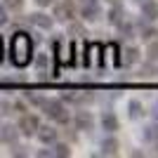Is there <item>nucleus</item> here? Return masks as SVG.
<instances>
[{
    "mask_svg": "<svg viewBox=\"0 0 158 158\" xmlns=\"http://www.w3.org/2000/svg\"><path fill=\"white\" fill-rule=\"evenodd\" d=\"M10 59L17 69H26L33 61V38L26 31H17L10 40Z\"/></svg>",
    "mask_w": 158,
    "mask_h": 158,
    "instance_id": "nucleus-1",
    "label": "nucleus"
},
{
    "mask_svg": "<svg viewBox=\"0 0 158 158\" xmlns=\"http://www.w3.org/2000/svg\"><path fill=\"white\" fill-rule=\"evenodd\" d=\"M102 2L99 0H85L83 5H80V17L85 21H97L99 17H102Z\"/></svg>",
    "mask_w": 158,
    "mask_h": 158,
    "instance_id": "nucleus-4",
    "label": "nucleus"
},
{
    "mask_svg": "<svg viewBox=\"0 0 158 158\" xmlns=\"http://www.w3.org/2000/svg\"><path fill=\"white\" fill-rule=\"evenodd\" d=\"M71 120H73V127H76V130H92L94 127V116L90 111H83V109L73 113Z\"/></svg>",
    "mask_w": 158,
    "mask_h": 158,
    "instance_id": "nucleus-5",
    "label": "nucleus"
},
{
    "mask_svg": "<svg viewBox=\"0 0 158 158\" xmlns=\"http://www.w3.org/2000/svg\"><path fill=\"white\" fill-rule=\"evenodd\" d=\"M2 57H5V45H2V38H0V64H2Z\"/></svg>",
    "mask_w": 158,
    "mask_h": 158,
    "instance_id": "nucleus-31",
    "label": "nucleus"
},
{
    "mask_svg": "<svg viewBox=\"0 0 158 158\" xmlns=\"http://www.w3.org/2000/svg\"><path fill=\"white\" fill-rule=\"evenodd\" d=\"M142 137H144V142H151V144H156V142H158V123L146 125L144 130H142Z\"/></svg>",
    "mask_w": 158,
    "mask_h": 158,
    "instance_id": "nucleus-16",
    "label": "nucleus"
},
{
    "mask_svg": "<svg viewBox=\"0 0 158 158\" xmlns=\"http://www.w3.org/2000/svg\"><path fill=\"white\" fill-rule=\"evenodd\" d=\"M38 156H40V158H52V149H50V151H47V149H40Z\"/></svg>",
    "mask_w": 158,
    "mask_h": 158,
    "instance_id": "nucleus-30",
    "label": "nucleus"
},
{
    "mask_svg": "<svg viewBox=\"0 0 158 158\" xmlns=\"http://www.w3.org/2000/svg\"><path fill=\"white\" fill-rule=\"evenodd\" d=\"M99 153H102V156H116V153H118V139L111 137V135L104 137L102 144H99Z\"/></svg>",
    "mask_w": 158,
    "mask_h": 158,
    "instance_id": "nucleus-11",
    "label": "nucleus"
},
{
    "mask_svg": "<svg viewBox=\"0 0 158 158\" xmlns=\"http://www.w3.org/2000/svg\"><path fill=\"white\" fill-rule=\"evenodd\" d=\"M127 116H130V120H139L144 116V104L139 99H130L127 102Z\"/></svg>",
    "mask_w": 158,
    "mask_h": 158,
    "instance_id": "nucleus-14",
    "label": "nucleus"
},
{
    "mask_svg": "<svg viewBox=\"0 0 158 158\" xmlns=\"http://www.w3.org/2000/svg\"><path fill=\"white\" fill-rule=\"evenodd\" d=\"M33 2H35L38 7H50V5H54L57 0H33Z\"/></svg>",
    "mask_w": 158,
    "mask_h": 158,
    "instance_id": "nucleus-28",
    "label": "nucleus"
},
{
    "mask_svg": "<svg viewBox=\"0 0 158 158\" xmlns=\"http://www.w3.org/2000/svg\"><path fill=\"white\" fill-rule=\"evenodd\" d=\"M118 33H120V38L123 40H132L135 38V33H137V26L132 24V21H123V24H118Z\"/></svg>",
    "mask_w": 158,
    "mask_h": 158,
    "instance_id": "nucleus-15",
    "label": "nucleus"
},
{
    "mask_svg": "<svg viewBox=\"0 0 158 158\" xmlns=\"http://www.w3.org/2000/svg\"><path fill=\"white\" fill-rule=\"evenodd\" d=\"M40 111L45 113L50 120H57L59 125H64V123L71 120V113H69V109H66L64 99H50V97H45V102L40 104Z\"/></svg>",
    "mask_w": 158,
    "mask_h": 158,
    "instance_id": "nucleus-2",
    "label": "nucleus"
},
{
    "mask_svg": "<svg viewBox=\"0 0 158 158\" xmlns=\"http://www.w3.org/2000/svg\"><path fill=\"white\" fill-rule=\"evenodd\" d=\"M106 50H109V59L113 61V64H118V45L113 43V45H106Z\"/></svg>",
    "mask_w": 158,
    "mask_h": 158,
    "instance_id": "nucleus-25",
    "label": "nucleus"
},
{
    "mask_svg": "<svg viewBox=\"0 0 158 158\" xmlns=\"http://www.w3.org/2000/svg\"><path fill=\"white\" fill-rule=\"evenodd\" d=\"M12 156H26L24 146H14V149H12Z\"/></svg>",
    "mask_w": 158,
    "mask_h": 158,
    "instance_id": "nucleus-29",
    "label": "nucleus"
},
{
    "mask_svg": "<svg viewBox=\"0 0 158 158\" xmlns=\"http://www.w3.org/2000/svg\"><path fill=\"white\" fill-rule=\"evenodd\" d=\"M146 59L153 61V64L158 61V38L149 40V47H146Z\"/></svg>",
    "mask_w": 158,
    "mask_h": 158,
    "instance_id": "nucleus-19",
    "label": "nucleus"
},
{
    "mask_svg": "<svg viewBox=\"0 0 158 158\" xmlns=\"http://www.w3.org/2000/svg\"><path fill=\"white\" fill-rule=\"evenodd\" d=\"M26 99L31 102L33 106H38V109H40V104L45 102V97H43V94H33V92H28V94H26Z\"/></svg>",
    "mask_w": 158,
    "mask_h": 158,
    "instance_id": "nucleus-24",
    "label": "nucleus"
},
{
    "mask_svg": "<svg viewBox=\"0 0 158 158\" xmlns=\"http://www.w3.org/2000/svg\"><path fill=\"white\" fill-rule=\"evenodd\" d=\"M69 33H71V35H85V26H83V24H71V26H69Z\"/></svg>",
    "mask_w": 158,
    "mask_h": 158,
    "instance_id": "nucleus-26",
    "label": "nucleus"
},
{
    "mask_svg": "<svg viewBox=\"0 0 158 158\" xmlns=\"http://www.w3.org/2000/svg\"><path fill=\"white\" fill-rule=\"evenodd\" d=\"M142 19H144L146 24L158 19V2L156 0H144V2H142Z\"/></svg>",
    "mask_w": 158,
    "mask_h": 158,
    "instance_id": "nucleus-10",
    "label": "nucleus"
},
{
    "mask_svg": "<svg viewBox=\"0 0 158 158\" xmlns=\"http://www.w3.org/2000/svg\"><path fill=\"white\" fill-rule=\"evenodd\" d=\"M28 24L35 28H43V31H50L54 26V19L45 12H33V14H28Z\"/></svg>",
    "mask_w": 158,
    "mask_h": 158,
    "instance_id": "nucleus-6",
    "label": "nucleus"
},
{
    "mask_svg": "<svg viewBox=\"0 0 158 158\" xmlns=\"http://www.w3.org/2000/svg\"><path fill=\"white\" fill-rule=\"evenodd\" d=\"M17 137H19V127H17V125H2V127H0V142L14 144Z\"/></svg>",
    "mask_w": 158,
    "mask_h": 158,
    "instance_id": "nucleus-13",
    "label": "nucleus"
},
{
    "mask_svg": "<svg viewBox=\"0 0 158 158\" xmlns=\"http://www.w3.org/2000/svg\"><path fill=\"white\" fill-rule=\"evenodd\" d=\"M135 2H139V5H142V2H144V0H135Z\"/></svg>",
    "mask_w": 158,
    "mask_h": 158,
    "instance_id": "nucleus-35",
    "label": "nucleus"
},
{
    "mask_svg": "<svg viewBox=\"0 0 158 158\" xmlns=\"http://www.w3.org/2000/svg\"><path fill=\"white\" fill-rule=\"evenodd\" d=\"M7 24V10H5V5L0 7V26H5Z\"/></svg>",
    "mask_w": 158,
    "mask_h": 158,
    "instance_id": "nucleus-27",
    "label": "nucleus"
},
{
    "mask_svg": "<svg viewBox=\"0 0 158 158\" xmlns=\"http://www.w3.org/2000/svg\"><path fill=\"white\" fill-rule=\"evenodd\" d=\"M73 5H76V2H78V5H83V2H85V0H71Z\"/></svg>",
    "mask_w": 158,
    "mask_h": 158,
    "instance_id": "nucleus-34",
    "label": "nucleus"
},
{
    "mask_svg": "<svg viewBox=\"0 0 158 158\" xmlns=\"http://www.w3.org/2000/svg\"><path fill=\"white\" fill-rule=\"evenodd\" d=\"M73 2L71 0H66V2H59V5H57V2H54V17H57V19L59 21H69V19H73V17H76V10H73Z\"/></svg>",
    "mask_w": 158,
    "mask_h": 158,
    "instance_id": "nucleus-8",
    "label": "nucleus"
},
{
    "mask_svg": "<svg viewBox=\"0 0 158 158\" xmlns=\"http://www.w3.org/2000/svg\"><path fill=\"white\" fill-rule=\"evenodd\" d=\"M52 158H69L71 156V149H69V144H61V142H52Z\"/></svg>",
    "mask_w": 158,
    "mask_h": 158,
    "instance_id": "nucleus-17",
    "label": "nucleus"
},
{
    "mask_svg": "<svg viewBox=\"0 0 158 158\" xmlns=\"http://www.w3.org/2000/svg\"><path fill=\"white\" fill-rule=\"evenodd\" d=\"M106 21H109L111 26L123 24V21H125V10H123V5H111V10L106 14Z\"/></svg>",
    "mask_w": 158,
    "mask_h": 158,
    "instance_id": "nucleus-12",
    "label": "nucleus"
},
{
    "mask_svg": "<svg viewBox=\"0 0 158 158\" xmlns=\"http://www.w3.org/2000/svg\"><path fill=\"white\" fill-rule=\"evenodd\" d=\"M35 137H38L40 144H52V142H57V137H59V130L54 125H38Z\"/></svg>",
    "mask_w": 158,
    "mask_h": 158,
    "instance_id": "nucleus-7",
    "label": "nucleus"
},
{
    "mask_svg": "<svg viewBox=\"0 0 158 158\" xmlns=\"http://www.w3.org/2000/svg\"><path fill=\"white\" fill-rule=\"evenodd\" d=\"M106 2H111V5H123V0H106Z\"/></svg>",
    "mask_w": 158,
    "mask_h": 158,
    "instance_id": "nucleus-32",
    "label": "nucleus"
},
{
    "mask_svg": "<svg viewBox=\"0 0 158 158\" xmlns=\"http://www.w3.org/2000/svg\"><path fill=\"white\" fill-rule=\"evenodd\" d=\"M142 76H144V78H153V76H158V69L153 66V61H149L146 66H142Z\"/></svg>",
    "mask_w": 158,
    "mask_h": 158,
    "instance_id": "nucleus-22",
    "label": "nucleus"
},
{
    "mask_svg": "<svg viewBox=\"0 0 158 158\" xmlns=\"http://www.w3.org/2000/svg\"><path fill=\"white\" fill-rule=\"evenodd\" d=\"M123 61H125L127 66L137 64V61H139V47H127V50H125V57H123Z\"/></svg>",
    "mask_w": 158,
    "mask_h": 158,
    "instance_id": "nucleus-20",
    "label": "nucleus"
},
{
    "mask_svg": "<svg viewBox=\"0 0 158 158\" xmlns=\"http://www.w3.org/2000/svg\"><path fill=\"white\" fill-rule=\"evenodd\" d=\"M153 118H156V123H158V106L153 109Z\"/></svg>",
    "mask_w": 158,
    "mask_h": 158,
    "instance_id": "nucleus-33",
    "label": "nucleus"
},
{
    "mask_svg": "<svg viewBox=\"0 0 158 158\" xmlns=\"http://www.w3.org/2000/svg\"><path fill=\"white\" fill-rule=\"evenodd\" d=\"M102 130L109 132V135H113L116 130H120V120H118V116H116L113 111H104L102 113Z\"/></svg>",
    "mask_w": 158,
    "mask_h": 158,
    "instance_id": "nucleus-9",
    "label": "nucleus"
},
{
    "mask_svg": "<svg viewBox=\"0 0 158 158\" xmlns=\"http://www.w3.org/2000/svg\"><path fill=\"white\" fill-rule=\"evenodd\" d=\"M38 125H40V118L35 116V113H24V116L19 118V123H17V127H19V132L24 135V137H35Z\"/></svg>",
    "mask_w": 158,
    "mask_h": 158,
    "instance_id": "nucleus-3",
    "label": "nucleus"
},
{
    "mask_svg": "<svg viewBox=\"0 0 158 158\" xmlns=\"http://www.w3.org/2000/svg\"><path fill=\"white\" fill-rule=\"evenodd\" d=\"M47 54H38V57H35V71H38V76L40 78H45L47 76Z\"/></svg>",
    "mask_w": 158,
    "mask_h": 158,
    "instance_id": "nucleus-18",
    "label": "nucleus"
},
{
    "mask_svg": "<svg viewBox=\"0 0 158 158\" xmlns=\"http://www.w3.org/2000/svg\"><path fill=\"white\" fill-rule=\"evenodd\" d=\"M21 7H24V0H5V10H14V12H19Z\"/></svg>",
    "mask_w": 158,
    "mask_h": 158,
    "instance_id": "nucleus-23",
    "label": "nucleus"
},
{
    "mask_svg": "<svg viewBox=\"0 0 158 158\" xmlns=\"http://www.w3.org/2000/svg\"><path fill=\"white\" fill-rule=\"evenodd\" d=\"M142 40H146V43H149V40H153V38H158V28L156 26H142Z\"/></svg>",
    "mask_w": 158,
    "mask_h": 158,
    "instance_id": "nucleus-21",
    "label": "nucleus"
}]
</instances>
